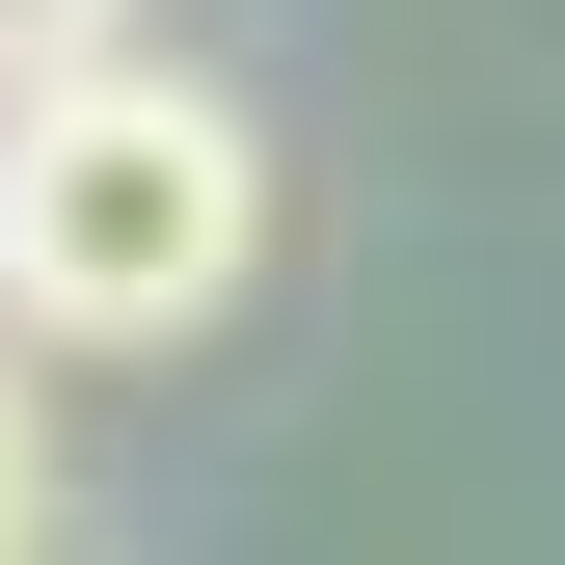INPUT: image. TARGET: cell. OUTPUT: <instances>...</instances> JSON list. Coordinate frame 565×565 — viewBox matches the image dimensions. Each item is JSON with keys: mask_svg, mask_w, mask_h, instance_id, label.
I'll return each instance as SVG.
<instances>
[{"mask_svg": "<svg viewBox=\"0 0 565 565\" xmlns=\"http://www.w3.org/2000/svg\"><path fill=\"white\" fill-rule=\"evenodd\" d=\"M269 269V135L189 54H82V82L0 108V350H189Z\"/></svg>", "mask_w": 565, "mask_h": 565, "instance_id": "1", "label": "cell"}, {"mask_svg": "<svg viewBox=\"0 0 565 565\" xmlns=\"http://www.w3.org/2000/svg\"><path fill=\"white\" fill-rule=\"evenodd\" d=\"M82 54H135V0H0V108H28V82H82Z\"/></svg>", "mask_w": 565, "mask_h": 565, "instance_id": "2", "label": "cell"}, {"mask_svg": "<svg viewBox=\"0 0 565 565\" xmlns=\"http://www.w3.org/2000/svg\"><path fill=\"white\" fill-rule=\"evenodd\" d=\"M28 539H54V377L0 350V565H28Z\"/></svg>", "mask_w": 565, "mask_h": 565, "instance_id": "3", "label": "cell"}]
</instances>
